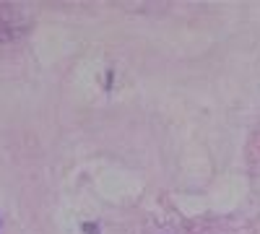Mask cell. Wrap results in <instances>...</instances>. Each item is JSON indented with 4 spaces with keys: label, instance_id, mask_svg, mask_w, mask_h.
<instances>
[{
    "label": "cell",
    "instance_id": "obj_1",
    "mask_svg": "<svg viewBox=\"0 0 260 234\" xmlns=\"http://www.w3.org/2000/svg\"><path fill=\"white\" fill-rule=\"evenodd\" d=\"M83 231L86 234H99V226L96 224H83Z\"/></svg>",
    "mask_w": 260,
    "mask_h": 234
}]
</instances>
